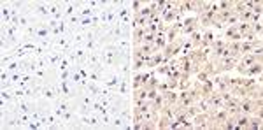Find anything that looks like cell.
Wrapping results in <instances>:
<instances>
[{
  "label": "cell",
  "mask_w": 263,
  "mask_h": 130,
  "mask_svg": "<svg viewBox=\"0 0 263 130\" xmlns=\"http://www.w3.org/2000/svg\"><path fill=\"white\" fill-rule=\"evenodd\" d=\"M249 23H239L237 25V30H239V34H249Z\"/></svg>",
  "instance_id": "obj_2"
},
{
  "label": "cell",
  "mask_w": 263,
  "mask_h": 130,
  "mask_svg": "<svg viewBox=\"0 0 263 130\" xmlns=\"http://www.w3.org/2000/svg\"><path fill=\"white\" fill-rule=\"evenodd\" d=\"M253 30L256 34H261V23H253Z\"/></svg>",
  "instance_id": "obj_4"
},
{
  "label": "cell",
  "mask_w": 263,
  "mask_h": 130,
  "mask_svg": "<svg viewBox=\"0 0 263 130\" xmlns=\"http://www.w3.org/2000/svg\"><path fill=\"white\" fill-rule=\"evenodd\" d=\"M142 5H144L142 2H132V4H130V7H132V11H133L135 14H139V11H140Z\"/></svg>",
  "instance_id": "obj_3"
},
{
  "label": "cell",
  "mask_w": 263,
  "mask_h": 130,
  "mask_svg": "<svg viewBox=\"0 0 263 130\" xmlns=\"http://www.w3.org/2000/svg\"><path fill=\"white\" fill-rule=\"evenodd\" d=\"M260 120H261L260 116H256V118H253V120H249V121H247V128H260V125H261Z\"/></svg>",
  "instance_id": "obj_1"
}]
</instances>
